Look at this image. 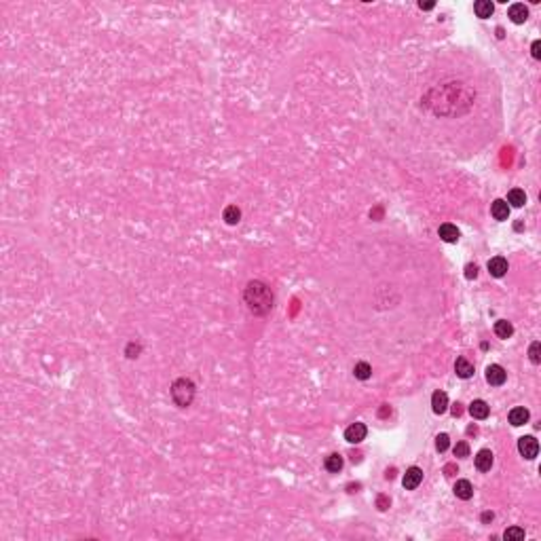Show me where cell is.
Returning a JSON list of instances; mask_svg holds the SVG:
<instances>
[{"label": "cell", "mask_w": 541, "mask_h": 541, "mask_svg": "<svg viewBox=\"0 0 541 541\" xmlns=\"http://www.w3.org/2000/svg\"><path fill=\"white\" fill-rule=\"evenodd\" d=\"M273 290L260 279L250 281L243 290V302L252 315H267L273 309Z\"/></svg>", "instance_id": "6da1fadb"}, {"label": "cell", "mask_w": 541, "mask_h": 541, "mask_svg": "<svg viewBox=\"0 0 541 541\" xmlns=\"http://www.w3.org/2000/svg\"><path fill=\"white\" fill-rule=\"evenodd\" d=\"M195 391H197L195 383L190 379H178V380H173V385H171V397L180 408H188V406L193 404Z\"/></svg>", "instance_id": "7a4b0ae2"}, {"label": "cell", "mask_w": 541, "mask_h": 541, "mask_svg": "<svg viewBox=\"0 0 541 541\" xmlns=\"http://www.w3.org/2000/svg\"><path fill=\"white\" fill-rule=\"evenodd\" d=\"M518 450H520V455L524 459H535L537 457V452H539V442L535 440L533 435H522L520 440H518Z\"/></svg>", "instance_id": "3957f363"}, {"label": "cell", "mask_w": 541, "mask_h": 541, "mask_svg": "<svg viewBox=\"0 0 541 541\" xmlns=\"http://www.w3.org/2000/svg\"><path fill=\"white\" fill-rule=\"evenodd\" d=\"M421 482H423V469H421V467H408V469H406L404 480H402L406 490H415Z\"/></svg>", "instance_id": "277c9868"}, {"label": "cell", "mask_w": 541, "mask_h": 541, "mask_svg": "<svg viewBox=\"0 0 541 541\" xmlns=\"http://www.w3.org/2000/svg\"><path fill=\"white\" fill-rule=\"evenodd\" d=\"M366 433H368V429L364 423H353L345 429V440L349 444H360L362 440H366Z\"/></svg>", "instance_id": "5b68a950"}, {"label": "cell", "mask_w": 541, "mask_h": 541, "mask_svg": "<svg viewBox=\"0 0 541 541\" xmlns=\"http://www.w3.org/2000/svg\"><path fill=\"white\" fill-rule=\"evenodd\" d=\"M505 379H507V375H505V370L501 368L499 364H490L488 368H487V380H488L490 385L499 387V385L505 383Z\"/></svg>", "instance_id": "8992f818"}, {"label": "cell", "mask_w": 541, "mask_h": 541, "mask_svg": "<svg viewBox=\"0 0 541 541\" xmlns=\"http://www.w3.org/2000/svg\"><path fill=\"white\" fill-rule=\"evenodd\" d=\"M507 17L512 19V23H516V26H520V23H524L529 19V9L524 6L522 2H516L510 6V11H507Z\"/></svg>", "instance_id": "52a82bcc"}, {"label": "cell", "mask_w": 541, "mask_h": 541, "mask_svg": "<svg viewBox=\"0 0 541 541\" xmlns=\"http://www.w3.org/2000/svg\"><path fill=\"white\" fill-rule=\"evenodd\" d=\"M437 235H440V239L442 241H446V243H457L459 241V237H461V233H459V228L455 226V224H442L440 228H437Z\"/></svg>", "instance_id": "ba28073f"}, {"label": "cell", "mask_w": 541, "mask_h": 541, "mask_svg": "<svg viewBox=\"0 0 541 541\" xmlns=\"http://www.w3.org/2000/svg\"><path fill=\"white\" fill-rule=\"evenodd\" d=\"M490 214L495 220H507L510 218V205H507V201H503V199H495L490 205Z\"/></svg>", "instance_id": "9c48e42d"}, {"label": "cell", "mask_w": 541, "mask_h": 541, "mask_svg": "<svg viewBox=\"0 0 541 541\" xmlns=\"http://www.w3.org/2000/svg\"><path fill=\"white\" fill-rule=\"evenodd\" d=\"M488 273L492 277H503L507 273V260L501 258V256H495L488 260Z\"/></svg>", "instance_id": "30bf717a"}, {"label": "cell", "mask_w": 541, "mask_h": 541, "mask_svg": "<svg viewBox=\"0 0 541 541\" xmlns=\"http://www.w3.org/2000/svg\"><path fill=\"white\" fill-rule=\"evenodd\" d=\"M476 467H478L480 472H490V467H492V452L488 448L478 450V455H476Z\"/></svg>", "instance_id": "8fae6325"}, {"label": "cell", "mask_w": 541, "mask_h": 541, "mask_svg": "<svg viewBox=\"0 0 541 541\" xmlns=\"http://www.w3.org/2000/svg\"><path fill=\"white\" fill-rule=\"evenodd\" d=\"M432 408H433L435 415H444L446 408H448V395L444 391H435L432 395Z\"/></svg>", "instance_id": "7c38bea8"}, {"label": "cell", "mask_w": 541, "mask_h": 541, "mask_svg": "<svg viewBox=\"0 0 541 541\" xmlns=\"http://www.w3.org/2000/svg\"><path fill=\"white\" fill-rule=\"evenodd\" d=\"M469 415H472L474 419H487L488 417V404L484 402V400H474L472 404H469Z\"/></svg>", "instance_id": "4fadbf2b"}, {"label": "cell", "mask_w": 541, "mask_h": 541, "mask_svg": "<svg viewBox=\"0 0 541 541\" xmlns=\"http://www.w3.org/2000/svg\"><path fill=\"white\" fill-rule=\"evenodd\" d=\"M455 372H457V377L461 379H469L474 375V364L465 360V357H457V362H455Z\"/></svg>", "instance_id": "5bb4252c"}, {"label": "cell", "mask_w": 541, "mask_h": 541, "mask_svg": "<svg viewBox=\"0 0 541 541\" xmlns=\"http://www.w3.org/2000/svg\"><path fill=\"white\" fill-rule=\"evenodd\" d=\"M455 495L459 499H463V501H469L474 497V487H472V482L469 480H457L455 484Z\"/></svg>", "instance_id": "9a60e30c"}, {"label": "cell", "mask_w": 541, "mask_h": 541, "mask_svg": "<svg viewBox=\"0 0 541 541\" xmlns=\"http://www.w3.org/2000/svg\"><path fill=\"white\" fill-rule=\"evenodd\" d=\"M529 417H531V412L527 410V408H522V406H518V408H512L510 410V423L514 425V427H520V425H524L529 421Z\"/></svg>", "instance_id": "2e32d148"}, {"label": "cell", "mask_w": 541, "mask_h": 541, "mask_svg": "<svg viewBox=\"0 0 541 541\" xmlns=\"http://www.w3.org/2000/svg\"><path fill=\"white\" fill-rule=\"evenodd\" d=\"M474 11L480 19H487V17L492 15V11H495V4H492L490 0H478V2L474 4Z\"/></svg>", "instance_id": "e0dca14e"}, {"label": "cell", "mask_w": 541, "mask_h": 541, "mask_svg": "<svg viewBox=\"0 0 541 541\" xmlns=\"http://www.w3.org/2000/svg\"><path fill=\"white\" fill-rule=\"evenodd\" d=\"M343 463H345L343 457H340L338 452H332V455L325 457V463H324V465H325V469H328V472L338 474L340 469H343Z\"/></svg>", "instance_id": "ac0fdd59"}, {"label": "cell", "mask_w": 541, "mask_h": 541, "mask_svg": "<svg viewBox=\"0 0 541 541\" xmlns=\"http://www.w3.org/2000/svg\"><path fill=\"white\" fill-rule=\"evenodd\" d=\"M507 203H510L512 208H522V205L527 203V195H524V190L512 188L510 193H507Z\"/></svg>", "instance_id": "d6986e66"}, {"label": "cell", "mask_w": 541, "mask_h": 541, "mask_svg": "<svg viewBox=\"0 0 541 541\" xmlns=\"http://www.w3.org/2000/svg\"><path fill=\"white\" fill-rule=\"evenodd\" d=\"M353 375H355V379H360V380H368L372 377V366L368 362H357L353 366Z\"/></svg>", "instance_id": "ffe728a7"}, {"label": "cell", "mask_w": 541, "mask_h": 541, "mask_svg": "<svg viewBox=\"0 0 541 541\" xmlns=\"http://www.w3.org/2000/svg\"><path fill=\"white\" fill-rule=\"evenodd\" d=\"M495 334L499 338H510L514 334V325L507 320H499V322H495Z\"/></svg>", "instance_id": "44dd1931"}, {"label": "cell", "mask_w": 541, "mask_h": 541, "mask_svg": "<svg viewBox=\"0 0 541 541\" xmlns=\"http://www.w3.org/2000/svg\"><path fill=\"white\" fill-rule=\"evenodd\" d=\"M222 218H224L226 224H237V222L241 220V210L237 208V205H228L224 214H222Z\"/></svg>", "instance_id": "7402d4cb"}, {"label": "cell", "mask_w": 541, "mask_h": 541, "mask_svg": "<svg viewBox=\"0 0 541 541\" xmlns=\"http://www.w3.org/2000/svg\"><path fill=\"white\" fill-rule=\"evenodd\" d=\"M503 537L510 539V541H520V539H524V529H520V527H510V529L503 533Z\"/></svg>", "instance_id": "603a6c76"}, {"label": "cell", "mask_w": 541, "mask_h": 541, "mask_svg": "<svg viewBox=\"0 0 541 541\" xmlns=\"http://www.w3.org/2000/svg\"><path fill=\"white\" fill-rule=\"evenodd\" d=\"M529 360L533 362V364H541V343L539 340H535V343L531 345V349H529Z\"/></svg>", "instance_id": "cb8c5ba5"}, {"label": "cell", "mask_w": 541, "mask_h": 541, "mask_svg": "<svg viewBox=\"0 0 541 541\" xmlns=\"http://www.w3.org/2000/svg\"><path fill=\"white\" fill-rule=\"evenodd\" d=\"M452 452H455V457H459V459L469 457V444L467 442H457L455 448H452Z\"/></svg>", "instance_id": "d4e9b609"}, {"label": "cell", "mask_w": 541, "mask_h": 541, "mask_svg": "<svg viewBox=\"0 0 541 541\" xmlns=\"http://www.w3.org/2000/svg\"><path fill=\"white\" fill-rule=\"evenodd\" d=\"M448 446H450V437H448L446 433H440V435L435 437V448L440 450V452H444Z\"/></svg>", "instance_id": "484cf974"}, {"label": "cell", "mask_w": 541, "mask_h": 541, "mask_svg": "<svg viewBox=\"0 0 541 541\" xmlns=\"http://www.w3.org/2000/svg\"><path fill=\"white\" fill-rule=\"evenodd\" d=\"M140 351H142V345H135V343H129L127 345V349H125V355L129 357V360H135V357L140 355Z\"/></svg>", "instance_id": "4316f807"}, {"label": "cell", "mask_w": 541, "mask_h": 541, "mask_svg": "<svg viewBox=\"0 0 541 541\" xmlns=\"http://www.w3.org/2000/svg\"><path fill=\"white\" fill-rule=\"evenodd\" d=\"M476 275H478V267H476V265H467L465 267V277H467V279H474Z\"/></svg>", "instance_id": "83f0119b"}, {"label": "cell", "mask_w": 541, "mask_h": 541, "mask_svg": "<svg viewBox=\"0 0 541 541\" xmlns=\"http://www.w3.org/2000/svg\"><path fill=\"white\" fill-rule=\"evenodd\" d=\"M531 53H533V57H535V59H541V43H539V41L533 43Z\"/></svg>", "instance_id": "f1b7e54d"}, {"label": "cell", "mask_w": 541, "mask_h": 541, "mask_svg": "<svg viewBox=\"0 0 541 541\" xmlns=\"http://www.w3.org/2000/svg\"><path fill=\"white\" fill-rule=\"evenodd\" d=\"M387 507H389V499L380 495L379 497V510H387Z\"/></svg>", "instance_id": "f546056e"}, {"label": "cell", "mask_w": 541, "mask_h": 541, "mask_svg": "<svg viewBox=\"0 0 541 541\" xmlns=\"http://www.w3.org/2000/svg\"><path fill=\"white\" fill-rule=\"evenodd\" d=\"M435 2H419V9H423V11H429V9H433Z\"/></svg>", "instance_id": "4dcf8cb0"}, {"label": "cell", "mask_w": 541, "mask_h": 541, "mask_svg": "<svg viewBox=\"0 0 541 541\" xmlns=\"http://www.w3.org/2000/svg\"><path fill=\"white\" fill-rule=\"evenodd\" d=\"M492 518H495V514H492V512H484L482 514V522H490Z\"/></svg>", "instance_id": "1f68e13d"}, {"label": "cell", "mask_w": 541, "mask_h": 541, "mask_svg": "<svg viewBox=\"0 0 541 541\" xmlns=\"http://www.w3.org/2000/svg\"><path fill=\"white\" fill-rule=\"evenodd\" d=\"M452 415H455V417L461 415V404H455V408H452Z\"/></svg>", "instance_id": "d6a6232c"}]
</instances>
